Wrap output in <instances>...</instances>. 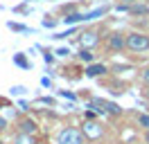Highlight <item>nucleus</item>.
I'll return each instance as SVG.
<instances>
[{
	"label": "nucleus",
	"mask_w": 149,
	"mask_h": 144,
	"mask_svg": "<svg viewBox=\"0 0 149 144\" xmlns=\"http://www.w3.org/2000/svg\"><path fill=\"white\" fill-rule=\"evenodd\" d=\"M127 50H131V52H147L149 50V34H142V32L127 34Z\"/></svg>",
	"instance_id": "1"
},
{
	"label": "nucleus",
	"mask_w": 149,
	"mask_h": 144,
	"mask_svg": "<svg viewBox=\"0 0 149 144\" xmlns=\"http://www.w3.org/2000/svg\"><path fill=\"white\" fill-rule=\"evenodd\" d=\"M56 144H84V133L74 126L61 128L59 135H56Z\"/></svg>",
	"instance_id": "2"
},
{
	"label": "nucleus",
	"mask_w": 149,
	"mask_h": 144,
	"mask_svg": "<svg viewBox=\"0 0 149 144\" xmlns=\"http://www.w3.org/2000/svg\"><path fill=\"white\" fill-rule=\"evenodd\" d=\"M106 47H109L111 52H122V50L127 47V34H122V32H113V34H109V38H106Z\"/></svg>",
	"instance_id": "3"
},
{
	"label": "nucleus",
	"mask_w": 149,
	"mask_h": 144,
	"mask_svg": "<svg viewBox=\"0 0 149 144\" xmlns=\"http://www.w3.org/2000/svg\"><path fill=\"white\" fill-rule=\"evenodd\" d=\"M81 133L88 137V140H97V137H102V126L100 124H95V122H86L84 124V128H81Z\"/></svg>",
	"instance_id": "4"
},
{
	"label": "nucleus",
	"mask_w": 149,
	"mask_h": 144,
	"mask_svg": "<svg viewBox=\"0 0 149 144\" xmlns=\"http://www.w3.org/2000/svg\"><path fill=\"white\" fill-rule=\"evenodd\" d=\"M38 131V126L34 119H29V117H25V119H20V124H18V133H25V135H36Z\"/></svg>",
	"instance_id": "5"
},
{
	"label": "nucleus",
	"mask_w": 149,
	"mask_h": 144,
	"mask_svg": "<svg viewBox=\"0 0 149 144\" xmlns=\"http://www.w3.org/2000/svg\"><path fill=\"white\" fill-rule=\"evenodd\" d=\"M97 43H100V36H97V32H93V29H91V32H84V34H81V45H84V47L93 50Z\"/></svg>",
	"instance_id": "6"
},
{
	"label": "nucleus",
	"mask_w": 149,
	"mask_h": 144,
	"mask_svg": "<svg viewBox=\"0 0 149 144\" xmlns=\"http://www.w3.org/2000/svg\"><path fill=\"white\" fill-rule=\"evenodd\" d=\"M129 14H133V16H149V5L138 0V2L129 5Z\"/></svg>",
	"instance_id": "7"
},
{
	"label": "nucleus",
	"mask_w": 149,
	"mask_h": 144,
	"mask_svg": "<svg viewBox=\"0 0 149 144\" xmlns=\"http://www.w3.org/2000/svg\"><path fill=\"white\" fill-rule=\"evenodd\" d=\"M106 74V65L102 63H88L86 65V77H102Z\"/></svg>",
	"instance_id": "8"
},
{
	"label": "nucleus",
	"mask_w": 149,
	"mask_h": 144,
	"mask_svg": "<svg viewBox=\"0 0 149 144\" xmlns=\"http://www.w3.org/2000/svg\"><path fill=\"white\" fill-rule=\"evenodd\" d=\"M77 56H79V59H81L84 63H93V61H95V54H93V50H88V47H81Z\"/></svg>",
	"instance_id": "9"
},
{
	"label": "nucleus",
	"mask_w": 149,
	"mask_h": 144,
	"mask_svg": "<svg viewBox=\"0 0 149 144\" xmlns=\"http://www.w3.org/2000/svg\"><path fill=\"white\" fill-rule=\"evenodd\" d=\"M14 144H36L34 142V135H25V133H18L14 137Z\"/></svg>",
	"instance_id": "10"
},
{
	"label": "nucleus",
	"mask_w": 149,
	"mask_h": 144,
	"mask_svg": "<svg viewBox=\"0 0 149 144\" xmlns=\"http://www.w3.org/2000/svg\"><path fill=\"white\" fill-rule=\"evenodd\" d=\"M138 124L142 126V131H149V113H140L138 115Z\"/></svg>",
	"instance_id": "11"
},
{
	"label": "nucleus",
	"mask_w": 149,
	"mask_h": 144,
	"mask_svg": "<svg viewBox=\"0 0 149 144\" xmlns=\"http://www.w3.org/2000/svg\"><path fill=\"white\" fill-rule=\"evenodd\" d=\"M106 113H109V115H120L122 110H120V106H118V104H113V101H106Z\"/></svg>",
	"instance_id": "12"
},
{
	"label": "nucleus",
	"mask_w": 149,
	"mask_h": 144,
	"mask_svg": "<svg viewBox=\"0 0 149 144\" xmlns=\"http://www.w3.org/2000/svg\"><path fill=\"white\" fill-rule=\"evenodd\" d=\"M140 79H142V81H145V83L149 86V65H147V68H145L142 72H140Z\"/></svg>",
	"instance_id": "13"
},
{
	"label": "nucleus",
	"mask_w": 149,
	"mask_h": 144,
	"mask_svg": "<svg viewBox=\"0 0 149 144\" xmlns=\"http://www.w3.org/2000/svg\"><path fill=\"white\" fill-rule=\"evenodd\" d=\"M14 61L18 63V65H23V68H27V61H25V59H23V56H16V59H14Z\"/></svg>",
	"instance_id": "14"
},
{
	"label": "nucleus",
	"mask_w": 149,
	"mask_h": 144,
	"mask_svg": "<svg viewBox=\"0 0 149 144\" xmlns=\"http://www.w3.org/2000/svg\"><path fill=\"white\" fill-rule=\"evenodd\" d=\"M5 128H7V119H5V117H0V131H5Z\"/></svg>",
	"instance_id": "15"
},
{
	"label": "nucleus",
	"mask_w": 149,
	"mask_h": 144,
	"mask_svg": "<svg viewBox=\"0 0 149 144\" xmlns=\"http://www.w3.org/2000/svg\"><path fill=\"white\" fill-rule=\"evenodd\" d=\"M133 2H138V0H120L118 5H133Z\"/></svg>",
	"instance_id": "16"
},
{
	"label": "nucleus",
	"mask_w": 149,
	"mask_h": 144,
	"mask_svg": "<svg viewBox=\"0 0 149 144\" xmlns=\"http://www.w3.org/2000/svg\"><path fill=\"white\" fill-rule=\"evenodd\" d=\"M145 142L149 144V131H145Z\"/></svg>",
	"instance_id": "17"
},
{
	"label": "nucleus",
	"mask_w": 149,
	"mask_h": 144,
	"mask_svg": "<svg viewBox=\"0 0 149 144\" xmlns=\"http://www.w3.org/2000/svg\"><path fill=\"white\" fill-rule=\"evenodd\" d=\"M145 97L149 99V86H147V88H145Z\"/></svg>",
	"instance_id": "18"
},
{
	"label": "nucleus",
	"mask_w": 149,
	"mask_h": 144,
	"mask_svg": "<svg viewBox=\"0 0 149 144\" xmlns=\"http://www.w3.org/2000/svg\"><path fill=\"white\" fill-rule=\"evenodd\" d=\"M0 144H5V142H2V137H0Z\"/></svg>",
	"instance_id": "19"
},
{
	"label": "nucleus",
	"mask_w": 149,
	"mask_h": 144,
	"mask_svg": "<svg viewBox=\"0 0 149 144\" xmlns=\"http://www.w3.org/2000/svg\"><path fill=\"white\" fill-rule=\"evenodd\" d=\"M145 2H147V5H149V0H145Z\"/></svg>",
	"instance_id": "20"
}]
</instances>
